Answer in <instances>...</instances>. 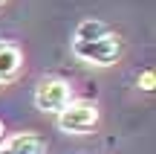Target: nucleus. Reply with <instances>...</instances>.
<instances>
[{
    "label": "nucleus",
    "mask_w": 156,
    "mask_h": 154,
    "mask_svg": "<svg viewBox=\"0 0 156 154\" xmlns=\"http://www.w3.org/2000/svg\"><path fill=\"white\" fill-rule=\"evenodd\" d=\"M73 55L93 67H110L122 55V38L116 32H107L95 41H73Z\"/></svg>",
    "instance_id": "f257e3e1"
},
{
    "label": "nucleus",
    "mask_w": 156,
    "mask_h": 154,
    "mask_svg": "<svg viewBox=\"0 0 156 154\" xmlns=\"http://www.w3.org/2000/svg\"><path fill=\"white\" fill-rule=\"evenodd\" d=\"M32 102H35V108H38L41 114L58 116L69 102H73V85H69V81H64V79H55V76L41 79L38 87H35Z\"/></svg>",
    "instance_id": "f03ea898"
},
{
    "label": "nucleus",
    "mask_w": 156,
    "mask_h": 154,
    "mask_svg": "<svg viewBox=\"0 0 156 154\" xmlns=\"http://www.w3.org/2000/svg\"><path fill=\"white\" fill-rule=\"evenodd\" d=\"M98 125V108L87 99H73L67 108L58 114V128L64 134H90Z\"/></svg>",
    "instance_id": "7ed1b4c3"
},
{
    "label": "nucleus",
    "mask_w": 156,
    "mask_h": 154,
    "mask_svg": "<svg viewBox=\"0 0 156 154\" xmlns=\"http://www.w3.org/2000/svg\"><path fill=\"white\" fill-rule=\"evenodd\" d=\"M0 154H46V140L35 131H20L12 137H3Z\"/></svg>",
    "instance_id": "20e7f679"
},
{
    "label": "nucleus",
    "mask_w": 156,
    "mask_h": 154,
    "mask_svg": "<svg viewBox=\"0 0 156 154\" xmlns=\"http://www.w3.org/2000/svg\"><path fill=\"white\" fill-rule=\"evenodd\" d=\"M23 67V52L15 44H0V85L12 81Z\"/></svg>",
    "instance_id": "39448f33"
},
{
    "label": "nucleus",
    "mask_w": 156,
    "mask_h": 154,
    "mask_svg": "<svg viewBox=\"0 0 156 154\" xmlns=\"http://www.w3.org/2000/svg\"><path fill=\"white\" fill-rule=\"evenodd\" d=\"M107 32H110V29H107L104 21H98V17H84L75 26V38L73 41H95V38H101V35H107Z\"/></svg>",
    "instance_id": "423d86ee"
},
{
    "label": "nucleus",
    "mask_w": 156,
    "mask_h": 154,
    "mask_svg": "<svg viewBox=\"0 0 156 154\" xmlns=\"http://www.w3.org/2000/svg\"><path fill=\"white\" fill-rule=\"evenodd\" d=\"M136 87L145 90V93H151L153 87H156V73H153V70H142L139 79H136Z\"/></svg>",
    "instance_id": "0eeeda50"
},
{
    "label": "nucleus",
    "mask_w": 156,
    "mask_h": 154,
    "mask_svg": "<svg viewBox=\"0 0 156 154\" xmlns=\"http://www.w3.org/2000/svg\"><path fill=\"white\" fill-rule=\"evenodd\" d=\"M3 137H6V128H3V122H0V143H3Z\"/></svg>",
    "instance_id": "6e6552de"
},
{
    "label": "nucleus",
    "mask_w": 156,
    "mask_h": 154,
    "mask_svg": "<svg viewBox=\"0 0 156 154\" xmlns=\"http://www.w3.org/2000/svg\"><path fill=\"white\" fill-rule=\"evenodd\" d=\"M0 6H3V0H0Z\"/></svg>",
    "instance_id": "1a4fd4ad"
}]
</instances>
